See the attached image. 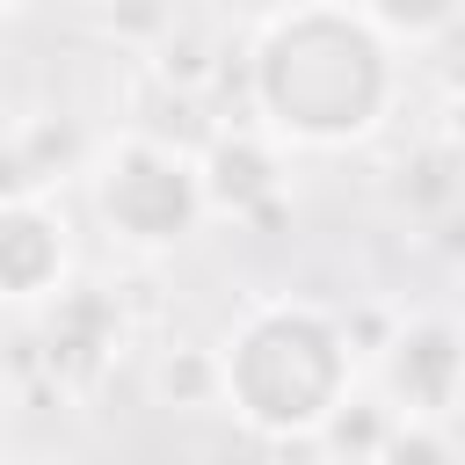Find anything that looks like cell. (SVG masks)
Masks as SVG:
<instances>
[{"mask_svg":"<svg viewBox=\"0 0 465 465\" xmlns=\"http://www.w3.org/2000/svg\"><path fill=\"white\" fill-rule=\"evenodd\" d=\"M65 283V218L44 196H0V298L29 305Z\"/></svg>","mask_w":465,"mask_h":465,"instance_id":"obj_6","label":"cell"},{"mask_svg":"<svg viewBox=\"0 0 465 465\" xmlns=\"http://www.w3.org/2000/svg\"><path fill=\"white\" fill-rule=\"evenodd\" d=\"M0 7H22V0H0Z\"/></svg>","mask_w":465,"mask_h":465,"instance_id":"obj_17","label":"cell"},{"mask_svg":"<svg viewBox=\"0 0 465 465\" xmlns=\"http://www.w3.org/2000/svg\"><path fill=\"white\" fill-rule=\"evenodd\" d=\"M400 174H414V182H400V196L414 203V211H458L465 203V145L458 138H436V145H421Z\"/></svg>","mask_w":465,"mask_h":465,"instance_id":"obj_9","label":"cell"},{"mask_svg":"<svg viewBox=\"0 0 465 465\" xmlns=\"http://www.w3.org/2000/svg\"><path fill=\"white\" fill-rule=\"evenodd\" d=\"M36 349H44V371H51L58 385H87V378H102L109 356L124 349V305H116L109 291H94V283H73V291L58 283Z\"/></svg>","mask_w":465,"mask_h":465,"instance_id":"obj_5","label":"cell"},{"mask_svg":"<svg viewBox=\"0 0 465 465\" xmlns=\"http://www.w3.org/2000/svg\"><path fill=\"white\" fill-rule=\"evenodd\" d=\"M51 182L36 174V160L15 145V138H0V196H44Z\"/></svg>","mask_w":465,"mask_h":465,"instance_id":"obj_14","label":"cell"},{"mask_svg":"<svg viewBox=\"0 0 465 465\" xmlns=\"http://www.w3.org/2000/svg\"><path fill=\"white\" fill-rule=\"evenodd\" d=\"M392 407H371V400H341L312 436L327 443V450H341V458H385V436H392Z\"/></svg>","mask_w":465,"mask_h":465,"instance_id":"obj_10","label":"cell"},{"mask_svg":"<svg viewBox=\"0 0 465 465\" xmlns=\"http://www.w3.org/2000/svg\"><path fill=\"white\" fill-rule=\"evenodd\" d=\"M15 145L36 160V174H44V182H58V174L80 160V138H73V124H58V116H44V124H22V131H15Z\"/></svg>","mask_w":465,"mask_h":465,"instance_id":"obj_12","label":"cell"},{"mask_svg":"<svg viewBox=\"0 0 465 465\" xmlns=\"http://www.w3.org/2000/svg\"><path fill=\"white\" fill-rule=\"evenodd\" d=\"M94 211L138 254L182 247L196 232V218H203L196 153H182L167 138H145V131H124L116 145L94 153Z\"/></svg>","mask_w":465,"mask_h":465,"instance_id":"obj_3","label":"cell"},{"mask_svg":"<svg viewBox=\"0 0 465 465\" xmlns=\"http://www.w3.org/2000/svg\"><path fill=\"white\" fill-rule=\"evenodd\" d=\"M153 400L160 407H218V349L174 341L153 356Z\"/></svg>","mask_w":465,"mask_h":465,"instance_id":"obj_8","label":"cell"},{"mask_svg":"<svg viewBox=\"0 0 465 465\" xmlns=\"http://www.w3.org/2000/svg\"><path fill=\"white\" fill-rule=\"evenodd\" d=\"M167 0H109V29L116 36H138V44H160L167 36Z\"/></svg>","mask_w":465,"mask_h":465,"instance_id":"obj_13","label":"cell"},{"mask_svg":"<svg viewBox=\"0 0 465 465\" xmlns=\"http://www.w3.org/2000/svg\"><path fill=\"white\" fill-rule=\"evenodd\" d=\"M429 51H436V73H443V87H450V94H465V15H458V22H450L436 44H429Z\"/></svg>","mask_w":465,"mask_h":465,"instance_id":"obj_15","label":"cell"},{"mask_svg":"<svg viewBox=\"0 0 465 465\" xmlns=\"http://www.w3.org/2000/svg\"><path fill=\"white\" fill-rule=\"evenodd\" d=\"M443 254H450V262H465V203H458V211H443Z\"/></svg>","mask_w":465,"mask_h":465,"instance_id":"obj_16","label":"cell"},{"mask_svg":"<svg viewBox=\"0 0 465 465\" xmlns=\"http://www.w3.org/2000/svg\"><path fill=\"white\" fill-rule=\"evenodd\" d=\"M392 44H436L458 15H465V0H356Z\"/></svg>","mask_w":465,"mask_h":465,"instance_id":"obj_11","label":"cell"},{"mask_svg":"<svg viewBox=\"0 0 465 465\" xmlns=\"http://www.w3.org/2000/svg\"><path fill=\"white\" fill-rule=\"evenodd\" d=\"M196 182H203V211L240 218V225L283 196L276 145L254 138V131H211V138L196 145Z\"/></svg>","mask_w":465,"mask_h":465,"instance_id":"obj_7","label":"cell"},{"mask_svg":"<svg viewBox=\"0 0 465 465\" xmlns=\"http://www.w3.org/2000/svg\"><path fill=\"white\" fill-rule=\"evenodd\" d=\"M385 400L407 421H450L465 400V334L450 320H407L385 341Z\"/></svg>","mask_w":465,"mask_h":465,"instance_id":"obj_4","label":"cell"},{"mask_svg":"<svg viewBox=\"0 0 465 465\" xmlns=\"http://www.w3.org/2000/svg\"><path fill=\"white\" fill-rule=\"evenodd\" d=\"M356 385L349 327L312 298H269L254 305L232 341L218 349V407H232L254 436L298 443L312 436Z\"/></svg>","mask_w":465,"mask_h":465,"instance_id":"obj_2","label":"cell"},{"mask_svg":"<svg viewBox=\"0 0 465 465\" xmlns=\"http://www.w3.org/2000/svg\"><path fill=\"white\" fill-rule=\"evenodd\" d=\"M247 102L254 116L312 153L363 145L392 94H400V58L392 36L356 7V0H291L262 22L247 44Z\"/></svg>","mask_w":465,"mask_h":465,"instance_id":"obj_1","label":"cell"}]
</instances>
